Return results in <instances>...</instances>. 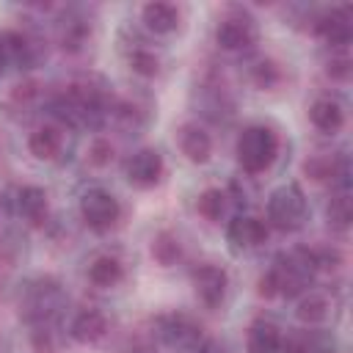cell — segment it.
Here are the masks:
<instances>
[{
	"label": "cell",
	"mask_w": 353,
	"mask_h": 353,
	"mask_svg": "<svg viewBox=\"0 0 353 353\" xmlns=\"http://www.w3.org/2000/svg\"><path fill=\"white\" fill-rule=\"evenodd\" d=\"M6 58H8V52H6V39L0 36V69H3V63H6Z\"/></svg>",
	"instance_id": "obj_33"
},
{
	"label": "cell",
	"mask_w": 353,
	"mask_h": 353,
	"mask_svg": "<svg viewBox=\"0 0 353 353\" xmlns=\"http://www.w3.org/2000/svg\"><path fill=\"white\" fill-rule=\"evenodd\" d=\"M105 331H108V320H105V314L99 309H83L72 320V336L77 342H83V345L102 339Z\"/></svg>",
	"instance_id": "obj_16"
},
{
	"label": "cell",
	"mask_w": 353,
	"mask_h": 353,
	"mask_svg": "<svg viewBox=\"0 0 353 353\" xmlns=\"http://www.w3.org/2000/svg\"><path fill=\"white\" fill-rule=\"evenodd\" d=\"M256 292H259L262 298H273V295L279 292L276 279H273V273H270V270H268L265 276H259V281H256Z\"/></svg>",
	"instance_id": "obj_30"
},
{
	"label": "cell",
	"mask_w": 353,
	"mask_h": 353,
	"mask_svg": "<svg viewBox=\"0 0 353 353\" xmlns=\"http://www.w3.org/2000/svg\"><path fill=\"white\" fill-rule=\"evenodd\" d=\"M179 254H182V245H179L176 234H171V232L154 234V240H152V256H154L157 265L168 268V265H174L179 259Z\"/></svg>",
	"instance_id": "obj_22"
},
{
	"label": "cell",
	"mask_w": 353,
	"mask_h": 353,
	"mask_svg": "<svg viewBox=\"0 0 353 353\" xmlns=\"http://www.w3.org/2000/svg\"><path fill=\"white\" fill-rule=\"evenodd\" d=\"M163 157L157 149H141L127 160V179L135 188H152L163 176Z\"/></svg>",
	"instance_id": "obj_8"
},
{
	"label": "cell",
	"mask_w": 353,
	"mask_h": 353,
	"mask_svg": "<svg viewBox=\"0 0 353 353\" xmlns=\"http://www.w3.org/2000/svg\"><path fill=\"white\" fill-rule=\"evenodd\" d=\"M309 119H312V124H314L320 132H336V130L345 124V110H342V105H339L336 99L320 97V99L312 102Z\"/></svg>",
	"instance_id": "obj_14"
},
{
	"label": "cell",
	"mask_w": 353,
	"mask_h": 353,
	"mask_svg": "<svg viewBox=\"0 0 353 353\" xmlns=\"http://www.w3.org/2000/svg\"><path fill=\"white\" fill-rule=\"evenodd\" d=\"M251 77H254V83H256L259 88H273V85L281 80V69H279L270 58H262V61L254 63Z\"/></svg>",
	"instance_id": "obj_25"
},
{
	"label": "cell",
	"mask_w": 353,
	"mask_h": 353,
	"mask_svg": "<svg viewBox=\"0 0 353 353\" xmlns=\"http://www.w3.org/2000/svg\"><path fill=\"white\" fill-rule=\"evenodd\" d=\"M196 353H226V347L218 345V342H204V345L196 347Z\"/></svg>",
	"instance_id": "obj_32"
},
{
	"label": "cell",
	"mask_w": 353,
	"mask_h": 353,
	"mask_svg": "<svg viewBox=\"0 0 353 353\" xmlns=\"http://www.w3.org/2000/svg\"><path fill=\"white\" fill-rule=\"evenodd\" d=\"M88 160H91L94 165H108V163L113 160V146H110V141L94 138L91 146H88Z\"/></svg>",
	"instance_id": "obj_28"
},
{
	"label": "cell",
	"mask_w": 353,
	"mask_h": 353,
	"mask_svg": "<svg viewBox=\"0 0 353 353\" xmlns=\"http://www.w3.org/2000/svg\"><path fill=\"white\" fill-rule=\"evenodd\" d=\"M314 30L331 44V47H345L350 41V14L347 8H334V11H325L323 17H317L314 22Z\"/></svg>",
	"instance_id": "obj_11"
},
{
	"label": "cell",
	"mask_w": 353,
	"mask_h": 353,
	"mask_svg": "<svg viewBox=\"0 0 353 353\" xmlns=\"http://www.w3.org/2000/svg\"><path fill=\"white\" fill-rule=\"evenodd\" d=\"M199 215L207 218V221H221V215L226 212V193L218 190V188H207L201 196H199Z\"/></svg>",
	"instance_id": "obj_23"
},
{
	"label": "cell",
	"mask_w": 353,
	"mask_h": 353,
	"mask_svg": "<svg viewBox=\"0 0 353 353\" xmlns=\"http://www.w3.org/2000/svg\"><path fill=\"white\" fill-rule=\"evenodd\" d=\"M256 39V25L248 14L243 11H232L226 14L221 22H218V30H215V41L223 47V50H243L248 44H254Z\"/></svg>",
	"instance_id": "obj_6"
},
{
	"label": "cell",
	"mask_w": 353,
	"mask_h": 353,
	"mask_svg": "<svg viewBox=\"0 0 353 353\" xmlns=\"http://www.w3.org/2000/svg\"><path fill=\"white\" fill-rule=\"evenodd\" d=\"M63 306H66L63 287H61L55 279H50V276L30 281V284L25 287V292H22V301H19L22 317H25L28 323L39 325V328L50 325V323L61 314Z\"/></svg>",
	"instance_id": "obj_1"
},
{
	"label": "cell",
	"mask_w": 353,
	"mask_h": 353,
	"mask_svg": "<svg viewBox=\"0 0 353 353\" xmlns=\"http://www.w3.org/2000/svg\"><path fill=\"white\" fill-rule=\"evenodd\" d=\"M179 149L190 163H207L212 154V138L199 127V124H182L179 132Z\"/></svg>",
	"instance_id": "obj_12"
},
{
	"label": "cell",
	"mask_w": 353,
	"mask_h": 353,
	"mask_svg": "<svg viewBox=\"0 0 353 353\" xmlns=\"http://www.w3.org/2000/svg\"><path fill=\"white\" fill-rule=\"evenodd\" d=\"M328 74L334 80H345L350 74V58L347 55H339V58H331L328 61Z\"/></svg>",
	"instance_id": "obj_29"
},
{
	"label": "cell",
	"mask_w": 353,
	"mask_h": 353,
	"mask_svg": "<svg viewBox=\"0 0 353 353\" xmlns=\"http://www.w3.org/2000/svg\"><path fill=\"white\" fill-rule=\"evenodd\" d=\"M276 152H279V138L270 127L254 124L245 127L237 138V160L248 174L265 171L276 160Z\"/></svg>",
	"instance_id": "obj_2"
},
{
	"label": "cell",
	"mask_w": 353,
	"mask_h": 353,
	"mask_svg": "<svg viewBox=\"0 0 353 353\" xmlns=\"http://www.w3.org/2000/svg\"><path fill=\"white\" fill-rule=\"evenodd\" d=\"M88 279L97 287H116L124 279V268L116 256H97L88 268Z\"/></svg>",
	"instance_id": "obj_19"
},
{
	"label": "cell",
	"mask_w": 353,
	"mask_h": 353,
	"mask_svg": "<svg viewBox=\"0 0 353 353\" xmlns=\"http://www.w3.org/2000/svg\"><path fill=\"white\" fill-rule=\"evenodd\" d=\"M85 33H88V28L83 19H69L61 28V41L66 50H80V44L85 41Z\"/></svg>",
	"instance_id": "obj_27"
},
{
	"label": "cell",
	"mask_w": 353,
	"mask_h": 353,
	"mask_svg": "<svg viewBox=\"0 0 353 353\" xmlns=\"http://www.w3.org/2000/svg\"><path fill=\"white\" fill-rule=\"evenodd\" d=\"M80 215H83V221L91 229L105 232V229H110L119 221L121 207H119V201H116L113 193L94 188V190H85L83 193V199H80Z\"/></svg>",
	"instance_id": "obj_5"
},
{
	"label": "cell",
	"mask_w": 353,
	"mask_h": 353,
	"mask_svg": "<svg viewBox=\"0 0 353 353\" xmlns=\"http://www.w3.org/2000/svg\"><path fill=\"white\" fill-rule=\"evenodd\" d=\"M226 237L234 248H254V245H262L268 240V223L254 218V215H237L229 223Z\"/></svg>",
	"instance_id": "obj_10"
},
{
	"label": "cell",
	"mask_w": 353,
	"mask_h": 353,
	"mask_svg": "<svg viewBox=\"0 0 353 353\" xmlns=\"http://www.w3.org/2000/svg\"><path fill=\"white\" fill-rule=\"evenodd\" d=\"M303 174L312 179H331L342 174V160H336L334 154H309L303 163Z\"/></svg>",
	"instance_id": "obj_21"
},
{
	"label": "cell",
	"mask_w": 353,
	"mask_h": 353,
	"mask_svg": "<svg viewBox=\"0 0 353 353\" xmlns=\"http://www.w3.org/2000/svg\"><path fill=\"white\" fill-rule=\"evenodd\" d=\"M328 223L334 229H347V223H350V199H347L345 190L331 199V204H328Z\"/></svg>",
	"instance_id": "obj_26"
},
{
	"label": "cell",
	"mask_w": 353,
	"mask_h": 353,
	"mask_svg": "<svg viewBox=\"0 0 353 353\" xmlns=\"http://www.w3.org/2000/svg\"><path fill=\"white\" fill-rule=\"evenodd\" d=\"M143 22L154 33H171L179 25V11L171 3H146L143 6Z\"/></svg>",
	"instance_id": "obj_17"
},
{
	"label": "cell",
	"mask_w": 353,
	"mask_h": 353,
	"mask_svg": "<svg viewBox=\"0 0 353 353\" xmlns=\"http://www.w3.org/2000/svg\"><path fill=\"white\" fill-rule=\"evenodd\" d=\"M328 301L323 298V295H317V292H309V295H303L301 301H298V309H295V314H298V320L303 323V325H317V323H323L325 317H328Z\"/></svg>",
	"instance_id": "obj_20"
},
{
	"label": "cell",
	"mask_w": 353,
	"mask_h": 353,
	"mask_svg": "<svg viewBox=\"0 0 353 353\" xmlns=\"http://www.w3.org/2000/svg\"><path fill=\"white\" fill-rule=\"evenodd\" d=\"M279 292L284 295H298L309 287L312 273H314V262H312V251L298 248L292 254H279L273 268H270Z\"/></svg>",
	"instance_id": "obj_3"
},
{
	"label": "cell",
	"mask_w": 353,
	"mask_h": 353,
	"mask_svg": "<svg viewBox=\"0 0 353 353\" xmlns=\"http://www.w3.org/2000/svg\"><path fill=\"white\" fill-rule=\"evenodd\" d=\"M281 350V334L273 323L256 320L248 331V353H279Z\"/></svg>",
	"instance_id": "obj_18"
},
{
	"label": "cell",
	"mask_w": 353,
	"mask_h": 353,
	"mask_svg": "<svg viewBox=\"0 0 353 353\" xmlns=\"http://www.w3.org/2000/svg\"><path fill=\"white\" fill-rule=\"evenodd\" d=\"M306 218V199L303 190L298 185H281L270 193L268 199V221L281 229V232H292L303 223Z\"/></svg>",
	"instance_id": "obj_4"
},
{
	"label": "cell",
	"mask_w": 353,
	"mask_h": 353,
	"mask_svg": "<svg viewBox=\"0 0 353 353\" xmlns=\"http://www.w3.org/2000/svg\"><path fill=\"white\" fill-rule=\"evenodd\" d=\"M130 66H132V72H138L141 77H154V74L160 72L157 55H154L152 50H146V47H138L135 52H130Z\"/></svg>",
	"instance_id": "obj_24"
},
{
	"label": "cell",
	"mask_w": 353,
	"mask_h": 353,
	"mask_svg": "<svg viewBox=\"0 0 353 353\" xmlns=\"http://www.w3.org/2000/svg\"><path fill=\"white\" fill-rule=\"evenodd\" d=\"M160 336H163L165 345L179 347V350H188V347H196L199 345L201 325L193 323L188 314H168V317L160 320Z\"/></svg>",
	"instance_id": "obj_9"
},
{
	"label": "cell",
	"mask_w": 353,
	"mask_h": 353,
	"mask_svg": "<svg viewBox=\"0 0 353 353\" xmlns=\"http://www.w3.org/2000/svg\"><path fill=\"white\" fill-rule=\"evenodd\" d=\"M14 210L17 215H22L30 223H39L47 215V193L36 185H22L14 193Z\"/></svg>",
	"instance_id": "obj_13"
},
{
	"label": "cell",
	"mask_w": 353,
	"mask_h": 353,
	"mask_svg": "<svg viewBox=\"0 0 353 353\" xmlns=\"http://www.w3.org/2000/svg\"><path fill=\"white\" fill-rule=\"evenodd\" d=\"M132 353H149V350H132Z\"/></svg>",
	"instance_id": "obj_34"
},
{
	"label": "cell",
	"mask_w": 353,
	"mask_h": 353,
	"mask_svg": "<svg viewBox=\"0 0 353 353\" xmlns=\"http://www.w3.org/2000/svg\"><path fill=\"white\" fill-rule=\"evenodd\" d=\"M11 97H14L17 102H28L30 97H36V83H30V80H28V83H19Z\"/></svg>",
	"instance_id": "obj_31"
},
{
	"label": "cell",
	"mask_w": 353,
	"mask_h": 353,
	"mask_svg": "<svg viewBox=\"0 0 353 353\" xmlns=\"http://www.w3.org/2000/svg\"><path fill=\"white\" fill-rule=\"evenodd\" d=\"M28 149L39 160H55L61 154V149H63V132L58 127H52V124H44L36 132H30Z\"/></svg>",
	"instance_id": "obj_15"
},
{
	"label": "cell",
	"mask_w": 353,
	"mask_h": 353,
	"mask_svg": "<svg viewBox=\"0 0 353 353\" xmlns=\"http://www.w3.org/2000/svg\"><path fill=\"white\" fill-rule=\"evenodd\" d=\"M226 287H229V276L223 268L218 265H199L193 270V290L199 295V301L207 306V309H215L223 303V295H226Z\"/></svg>",
	"instance_id": "obj_7"
}]
</instances>
